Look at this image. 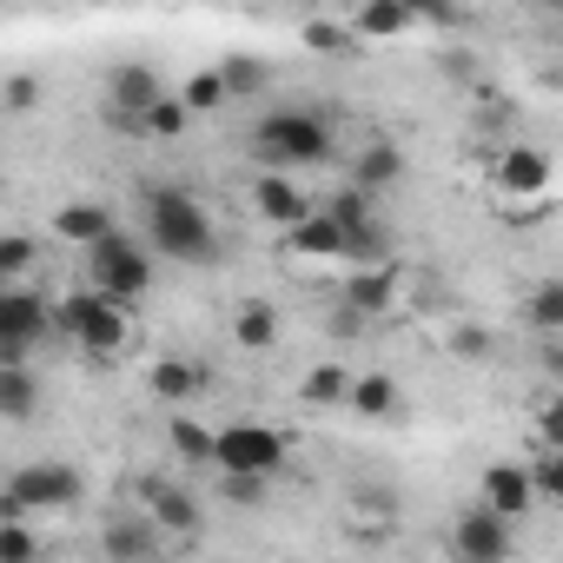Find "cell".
<instances>
[{
    "label": "cell",
    "mask_w": 563,
    "mask_h": 563,
    "mask_svg": "<svg viewBox=\"0 0 563 563\" xmlns=\"http://www.w3.org/2000/svg\"><path fill=\"white\" fill-rule=\"evenodd\" d=\"M140 239H146L153 258H173V265H212L219 258L212 212L186 186H166V179H146L140 186Z\"/></svg>",
    "instance_id": "6da1fadb"
},
{
    "label": "cell",
    "mask_w": 563,
    "mask_h": 563,
    "mask_svg": "<svg viewBox=\"0 0 563 563\" xmlns=\"http://www.w3.org/2000/svg\"><path fill=\"white\" fill-rule=\"evenodd\" d=\"M80 286H93V292H107L120 306L146 299L153 292V252H146V239H133V232L113 225L93 245H80Z\"/></svg>",
    "instance_id": "7a4b0ae2"
},
{
    "label": "cell",
    "mask_w": 563,
    "mask_h": 563,
    "mask_svg": "<svg viewBox=\"0 0 563 563\" xmlns=\"http://www.w3.org/2000/svg\"><path fill=\"white\" fill-rule=\"evenodd\" d=\"M252 159L258 166H278V173H299V166H319V159H332V126L319 120V113H306V107H278V113H265L258 126H252Z\"/></svg>",
    "instance_id": "3957f363"
},
{
    "label": "cell",
    "mask_w": 563,
    "mask_h": 563,
    "mask_svg": "<svg viewBox=\"0 0 563 563\" xmlns=\"http://www.w3.org/2000/svg\"><path fill=\"white\" fill-rule=\"evenodd\" d=\"M54 325H60L80 352H93V358H113V352L133 339L126 306H120V299H107V292H93V286L67 292V299H60V312H54Z\"/></svg>",
    "instance_id": "277c9868"
},
{
    "label": "cell",
    "mask_w": 563,
    "mask_h": 563,
    "mask_svg": "<svg viewBox=\"0 0 563 563\" xmlns=\"http://www.w3.org/2000/svg\"><path fill=\"white\" fill-rule=\"evenodd\" d=\"M47 332H54V306L27 278H8V286H0V365H34Z\"/></svg>",
    "instance_id": "5b68a950"
},
{
    "label": "cell",
    "mask_w": 563,
    "mask_h": 563,
    "mask_svg": "<svg viewBox=\"0 0 563 563\" xmlns=\"http://www.w3.org/2000/svg\"><path fill=\"white\" fill-rule=\"evenodd\" d=\"M286 464V438L272 424H225L212 431V471H252V477H272Z\"/></svg>",
    "instance_id": "8992f818"
},
{
    "label": "cell",
    "mask_w": 563,
    "mask_h": 563,
    "mask_svg": "<svg viewBox=\"0 0 563 563\" xmlns=\"http://www.w3.org/2000/svg\"><path fill=\"white\" fill-rule=\"evenodd\" d=\"M8 490H14L21 510L34 517V510H74V504L87 497V477H80L74 464H60V457H34L27 471L8 477Z\"/></svg>",
    "instance_id": "52a82bcc"
},
{
    "label": "cell",
    "mask_w": 563,
    "mask_h": 563,
    "mask_svg": "<svg viewBox=\"0 0 563 563\" xmlns=\"http://www.w3.org/2000/svg\"><path fill=\"white\" fill-rule=\"evenodd\" d=\"M510 550H517V523L497 517V510H484V504L451 523V556L457 563H504Z\"/></svg>",
    "instance_id": "ba28073f"
},
{
    "label": "cell",
    "mask_w": 563,
    "mask_h": 563,
    "mask_svg": "<svg viewBox=\"0 0 563 563\" xmlns=\"http://www.w3.org/2000/svg\"><path fill=\"white\" fill-rule=\"evenodd\" d=\"M159 93H166V87H159V74H153L146 60H120V67H107V107H113L120 126L140 133V113H146Z\"/></svg>",
    "instance_id": "9c48e42d"
},
{
    "label": "cell",
    "mask_w": 563,
    "mask_h": 563,
    "mask_svg": "<svg viewBox=\"0 0 563 563\" xmlns=\"http://www.w3.org/2000/svg\"><path fill=\"white\" fill-rule=\"evenodd\" d=\"M477 504L484 510H497V517H510V523H523L530 510H537V490H530V471L510 457V464H490L484 477H477Z\"/></svg>",
    "instance_id": "30bf717a"
},
{
    "label": "cell",
    "mask_w": 563,
    "mask_h": 563,
    "mask_svg": "<svg viewBox=\"0 0 563 563\" xmlns=\"http://www.w3.org/2000/svg\"><path fill=\"white\" fill-rule=\"evenodd\" d=\"M358 319H378V312H391V299H398V265L391 258H365V265H352V278H345V292H339Z\"/></svg>",
    "instance_id": "8fae6325"
},
{
    "label": "cell",
    "mask_w": 563,
    "mask_h": 563,
    "mask_svg": "<svg viewBox=\"0 0 563 563\" xmlns=\"http://www.w3.org/2000/svg\"><path fill=\"white\" fill-rule=\"evenodd\" d=\"M252 206H258L272 225H292L299 212H312V199L299 192V173H278V166H258V179H252Z\"/></svg>",
    "instance_id": "7c38bea8"
},
{
    "label": "cell",
    "mask_w": 563,
    "mask_h": 563,
    "mask_svg": "<svg viewBox=\"0 0 563 563\" xmlns=\"http://www.w3.org/2000/svg\"><path fill=\"white\" fill-rule=\"evenodd\" d=\"M398 179H405V146H398V140H365V146L352 153V186H358V192L378 199V192H391Z\"/></svg>",
    "instance_id": "4fadbf2b"
},
{
    "label": "cell",
    "mask_w": 563,
    "mask_h": 563,
    "mask_svg": "<svg viewBox=\"0 0 563 563\" xmlns=\"http://www.w3.org/2000/svg\"><path fill=\"white\" fill-rule=\"evenodd\" d=\"M41 405H47V385L34 365H0V424H27L41 418Z\"/></svg>",
    "instance_id": "5bb4252c"
},
{
    "label": "cell",
    "mask_w": 563,
    "mask_h": 563,
    "mask_svg": "<svg viewBox=\"0 0 563 563\" xmlns=\"http://www.w3.org/2000/svg\"><path fill=\"white\" fill-rule=\"evenodd\" d=\"M206 385H212V372L192 365V358H159V365L146 372V391H153L159 405H199Z\"/></svg>",
    "instance_id": "9a60e30c"
},
{
    "label": "cell",
    "mask_w": 563,
    "mask_h": 563,
    "mask_svg": "<svg viewBox=\"0 0 563 563\" xmlns=\"http://www.w3.org/2000/svg\"><path fill=\"white\" fill-rule=\"evenodd\" d=\"M497 186H504L510 199H543V192H550V159H543L537 146H510V153L497 159Z\"/></svg>",
    "instance_id": "2e32d148"
},
{
    "label": "cell",
    "mask_w": 563,
    "mask_h": 563,
    "mask_svg": "<svg viewBox=\"0 0 563 563\" xmlns=\"http://www.w3.org/2000/svg\"><path fill=\"white\" fill-rule=\"evenodd\" d=\"M100 550L126 563V556H159V550H166V537H159V523H153L146 510H126V517H113V523H107Z\"/></svg>",
    "instance_id": "e0dca14e"
},
{
    "label": "cell",
    "mask_w": 563,
    "mask_h": 563,
    "mask_svg": "<svg viewBox=\"0 0 563 563\" xmlns=\"http://www.w3.org/2000/svg\"><path fill=\"white\" fill-rule=\"evenodd\" d=\"M286 245H292L299 258H339V252H345V232H339L332 212L312 206V212H299V219L286 225Z\"/></svg>",
    "instance_id": "ac0fdd59"
},
{
    "label": "cell",
    "mask_w": 563,
    "mask_h": 563,
    "mask_svg": "<svg viewBox=\"0 0 563 563\" xmlns=\"http://www.w3.org/2000/svg\"><path fill=\"white\" fill-rule=\"evenodd\" d=\"M54 232H60L67 245H93L100 232H113V212H107L100 199H74V206L54 212Z\"/></svg>",
    "instance_id": "d6986e66"
},
{
    "label": "cell",
    "mask_w": 563,
    "mask_h": 563,
    "mask_svg": "<svg viewBox=\"0 0 563 563\" xmlns=\"http://www.w3.org/2000/svg\"><path fill=\"white\" fill-rule=\"evenodd\" d=\"M345 405H352L358 418H391V411L405 405V391H398V378L365 372V378H352V385H345Z\"/></svg>",
    "instance_id": "ffe728a7"
},
{
    "label": "cell",
    "mask_w": 563,
    "mask_h": 563,
    "mask_svg": "<svg viewBox=\"0 0 563 563\" xmlns=\"http://www.w3.org/2000/svg\"><path fill=\"white\" fill-rule=\"evenodd\" d=\"M232 345H239V352H272V345H278V312H272L265 299H245L239 319H232Z\"/></svg>",
    "instance_id": "44dd1931"
},
{
    "label": "cell",
    "mask_w": 563,
    "mask_h": 563,
    "mask_svg": "<svg viewBox=\"0 0 563 563\" xmlns=\"http://www.w3.org/2000/svg\"><path fill=\"white\" fill-rule=\"evenodd\" d=\"M418 21L398 8V0H358V14H352V34L365 41H391V34H411Z\"/></svg>",
    "instance_id": "7402d4cb"
},
{
    "label": "cell",
    "mask_w": 563,
    "mask_h": 563,
    "mask_svg": "<svg viewBox=\"0 0 563 563\" xmlns=\"http://www.w3.org/2000/svg\"><path fill=\"white\" fill-rule=\"evenodd\" d=\"M166 444H173L186 464H212V431H206V424H199L186 405L173 411V424H166Z\"/></svg>",
    "instance_id": "603a6c76"
},
{
    "label": "cell",
    "mask_w": 563,
    "mask_h": 563,
    "mask_svg": "<svg viewBox=\"0 0 563 563\" xmlns=\"http://www.w3.org/2000/svg\"><path fill=\"white\" fill-rule=\"evenodd\" d=\"M146 504H153L146 517H153L159 530H199V504H192L186 490H166V484H153V490H146Z\"/></svg>",
    "instance_id": "cb8c5ba5"
},
{
    "label": "cell",
    "mask_w": 563,
    "mask_h": 563,
    "mask_svg": "<svg viewBox=\"0 0 563 563\" xmlns=\"http://www.w3.org/2000/svg\"><path fill=\"white\" fill-rule=\"evenodd\" d=\"M345 385H352V372H345V365H319V372H306V385H299V405H312V411H332V405H345Z\"/></svg>",
    "instance_id": "d4e9b609"
},
{
    "label": "cell",
    "mask_w": 563,
    "mask_h": 563,
    "mask_svg": "<svg viewBox=\"0 0 563 563\" xmlns=\"http://www.w3.org/2000/svg\"><path fill=\"white\" fill-rule=\"evenodd\" d=\"M186 120H192V113L179 107V93H159V100L140 113V140H179V133H186Z\"/></svg>",
    "instance_id": "484cf974"
},
{
    "label": "cell",
    "mask_w": 563,
    "mask_h": 563,
    "mask_svg": "<svg viewBox=\"0 0 563 563\" xmlns=\"http://www.w3.org/2000/svg\"><path fill=\"white\" fill-rule=\"evenodd\" d=\"M530 325L543 339L563 332V278H537V292H530Z\"/></svg>",
    "instance_id": "4316f807"
},
{
    "label": "cell",
    "mask_w": 563,
    "mask_h": 563,
    "mask_svg": "<svg viewBox=\"0 0 563 563\" xmlns=\"http://www.w3.org/2000/svg\"><path fill=\"white\" fill-rule=\"evenodd\" d=\"M41 556V530L27 517H0V563H34Z\"/></svg>",
    "instance_id": "83f0119b"
},
{
    "label": "cell",
    "mask_w": 563,
    "mask_h": 563,
    "mask_svg": "<svg viewBox=\"0 0 563 563\" xmlns=\"http://www.w3.org/2000/svg\"><path fill=\"white\" fill-rule=\"evenodd\" d=\"M232 93H225V80H219V67H206V74H192L186 87H179V107L186 113H219Z\"/></svg>",
    "instance_id": "f1b7e54d"
},
{
    "label": "cell",
    "mask_w": 563,
    "mask_h": 563,
    "mask_svg": "<svg viewBox=\"0 0 563 563\" xmlns=\"http://www.w3.org/2000/svg\"><path fill=\"white\" fill-rule=\"evenodd\" d=\"M34 265H41V245L27 232H0V286H8V278H27Z\"/></svg>",
    "instance_id": "f546056e"
},
{
    "label": "cell",
    "mask_w": 563,
    "mask_h": 563,
    "mask_svg": "<svg viewBox=\"0 0 563 563\" xmlns=\"http://www.w3.org/2000/svg\"><path fill=\"white\" fill-rule=\"evenodd\" d=\"M523 471H530L537 504H556V497H563V451H543V444H537V457H530Z\"/></svg>",
    "instance_id": "4dcf8cb0"
},
{
    "label": "cell",
    "mask_w": 563,
    "mask_h": 563,
    "mask_svg": "<svg viewBox=\"0 0 563 563\" xmlns=\"http://www.w3.org/2000/svg\"><path fill=\"white\" fill-rule=\"evenodd\" d=\"M306 47H312V54H352V47H358V34H352V27H339V21H312V27H306Z\"/></svg>",
    "instance_id": "1f68e13d"
},
{
    "label": "cell",
    "mask_w": 563,
    "mask_h": 563,
    "mask_svg": "<svg viewBox=\"0 0 563 563\" xmlns=\"http://www.w3.org/2000/svg\"><path fill=\"white\" fill-rule=\"evenodd\" d=\"M451 352H457V358H471V365H484V358L497 352V339H490L484 325H451Z\"/></svg>",
    "instance_id": "d6a6232c"
},
{
    "label": "cell",
    "mask_w": 563,
    "mask_h": 563,
    "mask_svg": "<svg viewBox=\"0 0 563 563\" xmlns=\"http://www.w3.org/2000/svg\"><path fill=\"white\" fill-rule=\"evenodd\" d=\"M219 477H225V504H245V510L265 504V484L272 477H252V471H219Z\"/></svg>",
    "instance_id": "836d02e7"
},
{
    "label": "cell",
    "mask_w": 563,
    "mask_h": 563,
    "mask_svg": "<svg viewBox=\"0 0 563 563\" xmlns=\"http://www.w3.org/2000/svg\"><path fill=\"white\" fill-rule=\"evenodd\" d=\"M219 80H225V93H258L265 60H225V67H219Z\"/></svg>",
    "instance_id": "e575fe53"
},
{
    "label": "cell",
    "mask_w": 563,
    "mask_h": 563,
    "mask_svg": "<svg viewBox=\"0 0 563 563\" xmlns=\"http://www.w3.org/2000/svg\"><path fill=\"white\" fill-rule=\"evenodd\" d=\"M537 444H543V451H563V405H543V418H537Z\"/></svg>",
    "instance_id": "d590c367"
},
{
    "label": "cell",
    "mask_w": 563,
    "mask_h": 563,
    "mask_svg": "<svg viewBox=\"0 0 563 563\" xmlns=\"http://www.w3.org/2000/svg\"><path fill=\"white\" fill-rule=\"evenodd\" d=\"M8 107H41V80L34 74H14L8 80Z\"/></svg>",
    "instance_id": "8d00e7d4"
},
{
    "label": "cell",
    "mask_w": 563,
    "mask_h": 563,
    "mask_svg": "<svg viewBox=\"0 0 563 563\" xmlns=\"http://www.w3.org/2000/svg\"><path fill=\"white\" fill-rule=\"evenodd\" d=\"M411 21H451V0H398Z\"/></svg>",
    "instance_id": "74e56055"
},
{
    "label": "cell",
    "mask_w": 563,
    "mask_h": 563,
    "mask_svg": "<svg viewBox=\"0 0 563 563\" xmlns=\"http://www.w3.org/2000/svg\"><path fill=\"white\" fill-rule=\"evenodd\" d=\"M358 325H365V319H358V312H352V306H345V299H339V312H332V339H352V332H358Z\"/></svg>",
    "instance_id": "f35d334b"
}]
</instances>
